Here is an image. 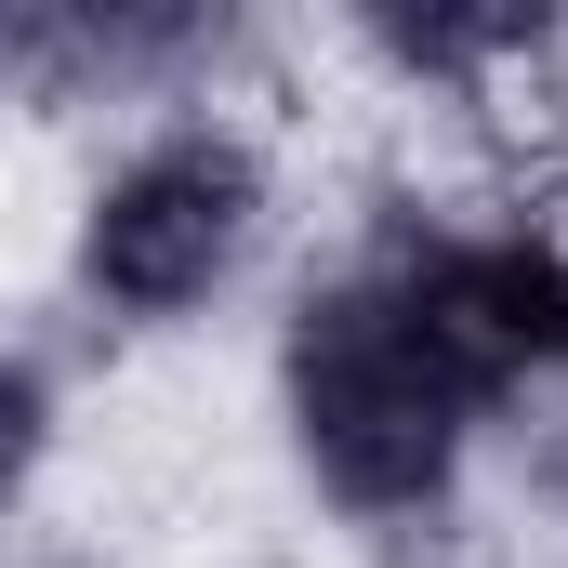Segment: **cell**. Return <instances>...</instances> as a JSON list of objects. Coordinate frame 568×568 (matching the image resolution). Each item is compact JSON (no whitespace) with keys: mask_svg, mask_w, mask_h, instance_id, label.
Listing matches in <instances>:
<instances>
[{"mask_svg":"<svg viewBox=\"0 0 568 568\" xmlns=\"http://www.w3.org/2000/svg\"><path fill=\"white\" fill-rule=\"evenodd\" d=\"M278 239V172L265 133L225 106H172L133 120V145L93 172L80 199V304L93 317H199L252 278V252Z\"/></svg>","mask_w":568,"mask_h":568,"instance_id":"obj_2","label":"cell"},{"mask_svg":"<svg viewBox=\"0 0 568 568\" xmlns=\"http://www.w3.org/2000/svg\"><path fill=\"white\" fill-rule=\"evenodd\" d=\"M40 449H53V384H40V357H0V516L27 503Z\"/></svg>","mask_w":568,"mask_h":568,"instance_id":"obj_4","label":"cell"},{"mask_svg":"<svg viewBox=\"0 0 568 568\" xmlns=\"http://www.w3.org/2000/svg\"><path fill=\"white\" fill-rule=\"evenodd\" d=\"M278 424L317 476L331 516L357 529H410V516H449L463 476H476V436H489V397L463 384V357L436 344L424 291L397 265V239L357 212L344 252L291 291L278 331Z\"/></svg>","mask_w":568,"mask_h":568,"instance_id":"obj_1","label":"cell"},{"mask_svg":"<svg viewBox=\"0 0 568 568\" xmlns=\"http://www.w3.org/2000/svg\"><path fill=\"white\" fill-rule=\"evenodd\" d=\"M371 568H516L489 503H449V516H410V529H371Z\"/></svg>","mask_w":568,"mask_h":568,"instance_id":"obj_3","label":"cell"}]
</instances>
